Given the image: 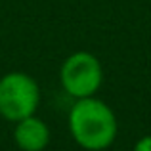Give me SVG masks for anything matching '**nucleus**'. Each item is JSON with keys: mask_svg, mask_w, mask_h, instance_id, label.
<instances>
[{"mask_svg": "<svg viewBox=\"0 0 151 151\" xmlns=\"http://www.w3.org/2000/svg\"><path fill=\"white\" fill-rule=\"evenodd\" d=\"M117 117L105 101L94 96L77 100L69 113V132L88 151L107 149L117 138Z\"/></svg>", "mask_w": 151, "mask_h": 151, "instance_id": "1", "label": "nucleus"}, {"mask_svg": "<svg viewBox=\"0 0 151 151\" xmlns=\"http://www.w3.org/2000/svg\"><path fill=\"white\" fill-rule=\"evenodd\" d=\"M40 101V90L33 77L21 71L6 73L0 78V115L10 122L35 115Z\"/></svg>", "mask_w": 151, "mask_h": 151, "instance_id": "2", "label": "nucleus"}, {"mask_svg": "<svg viewBox=\"0 0 151 151\" xmlns=\"http://www.w3.org/2000/svg\"><path fill=\"white\" fill-rule=\"evenodd\" d=\"M59 78L69 96L77 100L94 96L103 81L101 63L90 52H75L63 61Z\"/></svg>", "mask_w": 151, "mask_h": 151, "instance_id": "3", "label": "nucleus"}, {"mask_svg": "<svg viewBox=\"0 0 151 151\" xmlns=\"http://www.w3.org/2000/svg\"><path fill=\"white\" fill-rule=\"evenodd\" d=\"M14 140L21 151H44L50 142V130L44 121L29 115L15 122Z\"/></svg>", "mask_w": 151, "mask_h": 151, "instance_id": "4", "label": "nucleus"}, {"mask_svg": "<svg viewBox=\"0 0 151 151\" xmlns=\"http://www.w3.org/2000/svg\"><path fill=\"white\" fill-rule=\"evenodd\" d=\"M134 151H151V136H144L136 142Z\"/></svg>", "mask_w": 151, "mask_h": 151, "instance_id": "5", "label": "nucleus"}]
</instances>
